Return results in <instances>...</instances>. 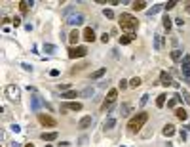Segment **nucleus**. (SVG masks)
<instances>
[{
  "label": "nucleus",
  "instance_id": "nucleus-1",
  "mask_svg": "<svg viewBox=\"0 0 190 147\" xmlns=\"http://www.w3.org/2000/svg\"><path fill=\"white\" fill-rule=\"evenodd\" d=\"M120 27L122 31H125V34H133V31L137 29V19L131 13H122L120 16Z\"/></svg>",
  "mask_w": 190,
  "mask_h": 147
},
{
  "label": "nucleus",
  "instance_id": "nucleus-2",
  "mask_svg": "<svg viewBox=\"0 0 190 147\" xmlns=\"http://www.w3.org/2000/svg\"><path fill=\"white\" fill-rule=\"evenodd\" d=\"M146 121H148V113H137L135 117H131V118H129V122H128L129 132H139V130L145 126Z\"/></svg>",
  "mask_w": 190,
  "mask_h": 147
},
{
  "label": "nucleus",
  "instance_id": "nucleus-3",
  "mask_svg": "<svg viewBox=\"0 0 190 147\" xmlns=\"http://www.w3.org/2000/svg\"><path fill=\"white\" fill-rule=\"evenodd\" d=\"M6 97H8L10 101H19V97H21V94H19V88L15 86V84H8L6 86Z\"/></svg>",
  "mask_w": 190,
  "mask_h": 147
},
{
  "label": "nucleus",
  "instance_id": "nucleus-4",
  "mask_svg": "<svg viewBox=\"0 0 190 147\" xmlns=\"http://www.w3.org/2000/svg\"><path fill=\"white\" fill-rule=\"evenodd\" d=\"M65 21L68 25H80V23H84V16L78 13V12H72V13H68V16L65 17Z\"/></svg>",
  "mask_w": 190,
  "mask_h": 147
},
{
  "label": "nucleus",
  "instance_id": "nucleus-5",
  "mask_svg": "<svg viewBox=\"0 0 190 147\" xmlns=\"http://www.w3.org/2000/svg\"><path fill=\"white\" fill-rule=\"evenodd\" d=\"M38 122H40L42 126H48V128H55V124H57L53 117L44 115V113H40V115H38Z\"/></svg>",
  "mask_w": 190,
  "mask_h": 147
},
{
  "label": "nucleus",
  "instance_id": "nucleus-6",
  "mask_svg": "<svg viewBox=\"0 0 190 147\" xmlns=\"http://www.w3.org/2000/svg\"><path fill=\"white\" fill-rule=\"evenodd\" d=\"M116 97H118V92L116 90H108V94H107V100H105V103H103V111H107V109H110L112 107V103L116 101Z\"/></svg>",
  "mask_w": 190,
  "mask_h": 147
},
{
  "label": "nucleus",
  "instance_id": "nucleus-7",
  "mask_svg": "<svg viewBox=\"0 0 190 147\" xmlns=\"http://www.w3.org/2000/svg\"><path fill=\"white\" fill-rule=\"evenodd\" d=\"M86 54H88V50H86L84 46H76V48L72 46V48L68 50V58H70V59H76V58H84Z\"/></svg>",
  "mask_w": 190,
  "mask_h": 147
},
{
  "label": "nucleus",
  "instance_id": "nucleus-8",
  "mask_svg": "<svg viewBox=\"0 0 190 147\" xmlns=\"http://www.w3.org/2000/svg\"><path fill=\"white\" fill-rule=\"evenodd\" d=\"M181 67H182L181 71H182V76H185V80L190 82V55H188V54L185 55V58H182V65H181Z\"/></svg>",
  "mask_w": 190,
  "mask_h": 147
},
{
  "label": "nucleus",
  "instance_id": "nucleus-9",
  "mask_svg": "<svg viewBox=\"0 0 190 147\" xmlns=\"http://www.w3.org/2000/svg\"><path fill=\"white\" fill-rule=\"evenodd\" d=\"M61 109L63 111H82V103H78V101H65L61 105Z\"/></svg>",
  "mask_w": 190,
  "mask_h": 147
},
{
  "label": "nucleus",
  "instance_id": "nucleus-10",
  "mask_svg": "<svg viewBox=\"0 0 190 147\" xmlns=\"http://www.w3.org/2000/svg\"><path fill=\"white\" fill-rule=\"evenodd\" d=\"M160 84H164V86L167 88V86H171V84H175V82H173V79H171L169 73L162 71V73H160Z\"/></svg>",
  "mask_w": 190,
  "mask_h": 147
},
{
  "label": "nucleus",
  "instance_id": "nucleus-11",
  "mask_svg": "<svg viewBox=\"0 0 190 147\" xmlns=\"http://www.w3.org/2000/svg\"><path fill=\"white\" fill-rule=\"evenodd\" d=\"M82 38L86 40V42H93V40H95L93 29H91V27H86V29H84V33H82Z\"/></svg>",
  "mask_w": 190,
  "mask_h": 147
},
{
  "label": "nucleus",
  "instance_id": "nucleus-12",
  "mask_svg": "<svg viewBox=\"0 0 190 147\" xmlns=\"http://www.w3.org/2000/svg\"><path fill=\"white\" fill-rule=\"evenodd\" d=\"M42 105H44V101H42V100H40L38 96L31 97V109H32V111H38V109L42 107Z\"/></svg>",
  "mask_w": 190,
  "mask_h": 147
},
{
  "label": "nucleus",
  "instance_id": "nucleus-13",
  "mask_svg": "<svg viewBox=\"0 0 190 147\" xmlns=\"http://www.w3.org/2000/svg\"><path fill=\"white\" fill-rule=\"evenodd\" d=\"M162 48H164V37H160V34H154V50L160 52Z\"/></svg>",
  "mask_w": 190,
  "mask_h": 147
},
{
  "label": "nucleus",
  "instance_id": "nucleus-14",
  "mask_svg": "<svg viewBox=\"0 0 190 147\" xmlns=\"http://www.w3.org/2000/svg\"><path fill=\"white\" fill-rule=\"evenodd\" d=\"M40 138L44 142H53V139H57V132H44V134H40Z\"/></svg>",
  "mask_w": 190,
  "mask_h": 147
},
{
  "label": "nucleus",
  "instance_id": "nucleus-15",
  "mask_svg": "<svg viewBox=\"0 0 190 147\" xmlns=\"http://www.w3.org/2000/svg\"><path fill=\"white\" fill-rule=\"evenodd\" d=\"M162 134H164L165 138H171V136L175 134V126H173V124H165L164 130H162Z\"/></svg>",
  "mask_w": 190,
  "mask_h": 147
},
{
  "label": "nucleus",
  "instance_id": "nucleus-16",
  "mask_svg": "<svg viewBox=\"0 0 190 147\" xmlns=\"http://www.w3.org/2000/svg\"><path fill=\"white\" fill-rule=\"evenodd\" d=\"M91 122H93V118H91V117H84V118H82V121L78 122V128H82V130H86V128H88V126H91Z\"/></svg>",
  "mask_w": 190,
  "mask_h": 147
},
{
  "label": "nucleus",
  "instance_id": "nucleus-17",
  "mask_svg": "<svg viewBox=\"0 0 190 147\" xmlns=\"http://www.w3.org/2000/svg\"><path fill=\"white\" fill-rule=\"evenodd\" d=\"M80 37H82V34H80L78 31H76V29H74L72 33H70V34H68V42H70V44H72V46H74V44H76V42H78V40H80Z\"/></svg>",
  "mask_w": 190,
  "mask_h": 147
},
{
  "label": "nucleus",
  "instance_id": "nucleus-18",
  "mask_svg": "<svg viewBox=\"0 0 190 147\" xmlns=\"http://www.w3.org/2000/svg\"><path fill=\"white\" fill-rule=\"evenodd\" d=\"M175 115H177V118H179V121H186V118H188V113H186V109H182V107L175 109Z\"/></svg>",
  "mask_w": 190,
  "mask_h": 147
},
{
  "label": "nucleus",
  "instance_id": "nucleus-19",
  "mask_svg": "<svg viewBox=\"0 0 190 147\" xmlns=\"http://www.w3.org/2000/svg\"><path fill=\"white\" fill-rule=\"evenodd\" d=\"M114 124H116V118H114V117H108L107 121H105L103 128H105V130H110V128H114Z\"/></svg>",
  "mask_w": 190,
  "mask_h": 147
},
{
  "label": "nucleus",
  "instance_id": "nucleus-20",
  "mask_svg": "<svg viewBox=\"0 0 190 147\" xmlns=\"http://www.w3.org/2000/svg\"><path fill=\"white\" fill-rule=\"evenodd\" d=\"M31 6H32V2H27V0H21V2H19V10L23 12V13H27V12L31 10Z\"/></svg>",
  "mask_w": 190,
  "mask_h": 147
},
{
  "label": "nucleus",
  "instance_id": "nucleus-21",
  "mask_svg": "<svg viewBox=\"0 0 190 147\" xmlns=\"http://www.w3.org/2000/svg\"><path fill=\"white\" fill-rule=\"evenodd\" d=\"M181 100H182V97H179V96H173L171 100L167 101V107H169V109H175V107L179 105V101H181Z\"/></svg>",
  "mask_w": 190,
  "mask_h": 147
},
{
  "label": "nucleus",
  "instance_id": "nucleus-22",
  "mask_svg": "<svg viewBox=\"0 0 190 147\" xmlns=\"http://www.w3.org/2000/svg\"><path fill=\"white\" fill-rule=\"evenodd\" d=\"M105 73H107V69H97V71H93V73H91V80H97V79H101V76L105 75Z\"/></svg>",
  "mask_w": 190,
  "mask_h": 147
},
{
  "label": "nucleus",
  "instance_id": "nucleus-23",
  "mask_svg": "<svg viewBox=\"0 0 190 147\" xmlns=\"http://www.w3.org/2000/svg\"><path fill=\"white\" fill-rule=\"evenodd\" d=\"M162 8H164V4H156V6H152L150 10H146V13H148V16L152 17V16H156V13H158V12H160Z\"/></svg>",
  "mask_w": 190,
  "mask_h": 147
},
{
  "label": "nucleus",
  "instance_id": "nucleus-24",
  "mask_svg": "<svg viewBox=\"0 0 190 147\" xmlns=\"http://www.w3.org/2000/svg\"><path fill=\"white\" fill-rule=\"evenodd\" d=\"M165 97H167V94H160L158 97H156V107H164V105H165Z\"/></svg>",
  "mask_w": 190,
  "mask_h": 147
},
{
  "label": "nucleus",
  "instance_id": "nucleus-25",
  "mask_svg": "<svg viewBox=\"0 0 190 147\" xmlns=\"http://www.w3.org/2000/svg\"><path fill=\"white\" fill-rule=\"evenodd\" d=\"M135 40V37L133 34H124V37H120V44H129V42Z\"/></svg>",
  "mask_w": 190,
  "mask_h": 147
},
{
  "label": "nucleus",
  "instance_id": "nucleus-26",
  "mask_svg": "<svg viewBox=\"0 0 190 147\" xmlns=\"http://www.w3.org/2000/svg\"><path fill=\"white\" fill-rule=\"evenodd\" d=\"M120 113H122V117L129 115V113H131V105H129V103H122V107H120Z\"/></svg>",
  "mask_w": 190,
  "mask_h": 147
},
{
  "label": "nucleus",
  "instance_id": "nucleus-27",
  "mask_svg": "<svg viewBox=\"0 0 190 147\" xmlns=\"http://www.w3.org/2000/svg\"><path fill=\"white\" fill-rule=\"evenodd\" d=\"M171 59H173V61H181V59H182V52L175 48V50L171 52Z\"/></svg>",
  "mask_w": 190,
  "mask_h": 147
},
{
  "label": "nucleus",
  "instance_id": "nucleus-28",
  "mask_svg": "<svg viewBox=\"0 0 190 147\" xmlns=\"http://www.w3.org/2000/svg\"><path fill=\"white\" fill-rule=\"evenodd\" d=\"M78 94H76V90H68V92L61 94V97H65V100H72V97H76Z\"/></svg>",
  "mask_w": 190,
  "mask_h": 147
},
{
  "label": "nucleus",
  "instance_id": "nucleus-29",
  "mask_svg": "<svg viewBox=\"0 0 190 147\" xmlns=\"http://www.w3.org/2000/svg\"><path fill=\"white\" fill-rule=\"evenodd\" d=\"M42 48H44V52H46V54H55V50H57V48H55L53 44H44Z\"/></svg>",
  "mask_w": 190,
  "mask_h": 147
},
{
  "label": "nucleus",
  "instance_id": "nucleus-30",
  "mask_svg": "<svg viewBox=\"0 0 190 147\" xmlns=\"http://www.w3.org/2000/svg\"><path fill=\"white\" fill-rule=\"evenodd\" d=\"M145 6H146V2L139 0V2H133V6H131V8H133V10H145Z\"/></svg>",
  "mask_w": 190,
  "mask_h": 147
},
{
  "label": "nucleus",
  "instance_id": "nucleus-31",
  "mask_svg": "<svg viewBox=\"0 0 190 147\" xmlns=\"http://www.w3.org/2000/svg\"><path fill=\"white\" fill-rule=\"evenodd\" d=\"M129 86H131V88H137V86H141V79H139V76H133V79L129 80Z\"/></svg>",
  "mask_w": 190,
  "mask_h": 147
},
{
  "label": "nucleus",
  "instance_id": "nucleus-32",
  "mask_svg": "<svg viewBox=\"0 0 190 147\" xmlns=\"http://www.w3.org/2000/svg\"><path fill=\"white\" fill-rule=\"evenodd\" d=\"M162 21H164V27H165V29H167V31H169V29H171V21H173V19H169V17H167V16H165V17H164V19H162Z\"/></svg>",
  "mask_w": 190,
  "mask_h": 147
},
{
  "label": "nucleus",
  "instance_id": "nucleus-33",
  "mask_svg": "<svg viewBox=\"0 0 190 147\" xmlns=\"http://www.w3.org/2000/svg\"><path fill=\"white\" fill-rule=\"evenodd\" d=\"M175 6H177V2H175V0H171V2L164 4V8H165V10H171V8H175Z\"/></svg>",
  "mask_w": 190,
  "mask_h": 147
},
{
  "label": "nucleus",
  "instance_id": "nucleus-34",
  "mask_svg": "<svg viewBox=\"0 0 190 147\" xmlns=\"http://www.w3.org/2000/svg\"><path fill=\"white\" fill-rule=\"evenodd\" d=\"M103 13H105V17H108V19H112V17H114V12H112V10H105Z\"/></svg>",
  "mask_w": 190,
  "mask_h": 147
},
{
  "label": "nucleus",
  "instance_id": "nucleus-35",
  "mask_svg": "<svg viewBox=\"0 0 190 147\" xmlns=\"http://www.w3.org/2000/svg\"><path fill=\"white\" fill-rule=\"evenodd\" d=\"M82 96H86V97H89V96H93V90H84V92H82Z\"/></svg>",
  "mask_w": 190,
  "mask_h": 147
},
{
  "label": "nucleus",
  "instance_id": "nucleus-36",
  "mask_svg": "<svg viewBox=\"0 0 190 147\" xmlns=\"http://www.w3.org/2000/svg\"><path fill=\"white\" fill-rule=\"evenodd\" d=\"M182 100H185L186 103H190V96H188V92H185V90H182Z\"/></svg>",
  "mask_w": 190,
  "mask_h": 147
},
{
  "label": "nucleus",
  "instance_id": "nucleus-37",
  "mask_svg": "<svg viewBox=\"0 0 190 147\" xmlns=\"http://www.w3.org/2000/svg\"><path fill=\"white\" fill-rule=\"evenodd\" d=\"M128 86H129V82H128V80H124V79H122V80H120V88L124 90V88H128Z\"/></svg>",
  "mask_w": 190,
  "mask_h": 147
},
{
  "label": "nucleus",
  "instance_id": "nucleus-38",
  "mask_svg": "<svg viewBox=\"0 0 190 147\" xmlns=\"http://www.w3.org/2000/svg\"><path fill=\"white\" fill-rule=\"evenodd\" d=\"M12 23L15 25V27H19V25H21V19H19V17H13V19H12Z\"/></svg>",
  "mask_w": 190,
  "mask_h": 147
},
{
  "label": "nucleus",
  "instance_id": "nucleus-39",
  "mask_svg": "<svg viewBox=\"0 0 190 147\" xmlns=\"http://www.w3.org/2000/svg\"><path fill=\"white\" fill-rule=\"evenodd\" d=\"M108 38H110V37H108V34H107V33H105V34H103V37H101V42H105V44H107V42H108Z\"/></svg>",
  "mask_w": 190,
  "mask_h": 147
},
{
  "label": "nucleus",
  "instance_id": "nucleus-40",
  "mask_svg": "<svg viewBox=\"0 0 190 147\" xmlns=\"http://www.w3.org/2000/svg\"><path fill=\"white\" fill-rule=\"evenodd\" d=\"M21 67H23V69H25V71H32V67L29 65V63H23V65H21Z\"/></svg>",
  "mask_w": 190,
  "mask_h": 147
},
{
  "label": "nucleus",
  "instance_id": "nucleus-41",
  "mask_svg": "<svg viewBox=\"0 0 190 147\" xmlns=\"http://www.w3.org/2000/svg\"><path fill=\"white\" fill-rule=\"evenodd\" d=\"M146 101H148V96H146V94H145V96H143V97H141V105H145V103H146Z\"/></svg>",
  "mask_w": 190,
  "mask_h": 147
},
{
  "label": "nucleus",
  "instance_id": "nucleus-42",
  "mask_svg": "<svg viewBox=\"0 0 190 147\" xmlns=\"http://www.w3.org/2000/svg\"><path fill=\"white\" fill-rule=\"evenodd\" d=\"M12 130H13V132H19L21 128H19V126H17V124H12Z\"/></svg>",
  "mask_w": 190,
  "mask_h": 147
},
{
  "label": "nucleus",
  "instance_id": "nucleus-43",
  "mask_svg": "<svg viewBox=\"0 0 190 147\" xmlns=\"http://www.w3.org/2000/svg\"><path fill=\"white\" fill-rule=\"evenodd\" d=\"M175 23H177L179 27H182V19H181V17H177V19H175Z\"/></svg>",
  "mask_w": 190,
  "mask_h": 147
},
{
  "label": "nucleus",
  "instance_id": "nucleus-44",
  "mask_svg": "<svg viewBox=\"0 0 190 147\" xmlns=\"http://www.w3.org/2000/svg\"><path fill=\"white\" fill-rule=\"evenodd\" d=\"M50 75H52V76H57V75H59V71H57V69H53V71H50Z\"/></svg>",
  "mask_w": 190,
  "mask_h": 147
},
{
  "label": "nucleus",
  "instance_id": "nucleus-45",
  "mask_svg": "<svg viewBox=\"0 0 190 147\" xmlns=\"http://www.w3.org/2000/svg\"><path fill=\"white\" fill-rule=\"evenodd\" d=\"M25 147H34V145H32V143H27V145H25Z\"/></svg>",
  "mask_w": 190,
  "mask_h": 147
}]
</instances>
